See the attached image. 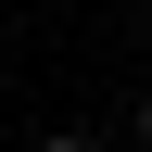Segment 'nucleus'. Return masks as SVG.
I'll list each match as a JSON object with an SVG mask.
<instances>
[{
  "label": "nucleus",
  "instance_id": "nucleus-1",
  "mask_svg": "<svg viewBox=\"0 0 152 152\" xmlns=\"http://www.w3.org/2000/svg\"><path fill=\"white\" fill-rule=\"evenodd\" d=\"M38 152H89V140H38Z\"/></svg>",
  "mask_w": 152,
  "mask_h": 152
},
{
  "label": "nucleus",
  "instance_id": "nucleus-2",
  "mask_svg": "<svg viewBox=\"0 0 152 152\" xmlns=\"http://www.w3.org/2000/svg\"><path fill=\"white\" fill-rule=\"evenodd\" d=\"M140 140H152V102H140Z\"/></svg>",
  "mask_w": 152,
  "mask_h": 152
}]
</instances>
